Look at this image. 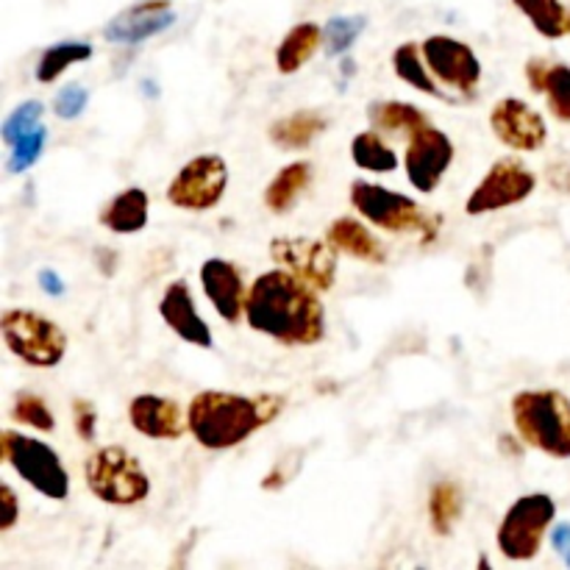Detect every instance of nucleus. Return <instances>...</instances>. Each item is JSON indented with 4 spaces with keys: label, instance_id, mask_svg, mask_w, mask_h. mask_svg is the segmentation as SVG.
Here are the masks:
<instances>
[{
    "label": "nucleus",
    "instance_id": "nucleus-1",
    "mask_svg": "<svg viewBox=\"0 0 570 570\" xmlns=\"http://www.w3.org/2000/svg\"><path fill=\"white\" fill-rule=\"evenodd\" d=\"M245 321L256 334H265L287 348L317 345L326 334L321 293L284 267L256 276L248 289Z\"/></svg>",
    "mask_w": 570,
    "mask_h": 570
},
{
    "label": "nucleus",
    "instance_id": "nucleus-2",
    "mask_svg": "<svg viewBox=\"0 0 570 570\" xmlns=\"http://www.w3.org/2000/svg\"><path fill=\"white\" fill-rule=\"evenodd\" d=\"M287 401L276 393L239 395L226 390H204L187 406L189 434L209 451L237 449L239 443L276 421Z\"/></svg>",
    "mask_w": 570,
    "mask_h": 570
},
{
    "label": "nucleus",
    "instance_id": "nucleus-3",
    "mask_svg": "<svg viewBox=\"0 0 570 570\" xmlns=\"http://www.w3.org/2000/svg\"><path fill=\"white\" fill-rule=\"evenodd\" d=\"M512 421L518 438L529 449L570 460V399L560 390H521L512 399Z\"/></svg>",
    "mask_w": 570,
    "mask_h": 570
},
{
    "label": "nucleus",
    "instance_id": "nucleus-4",
    "mask_svg": "<svg viewBox=\"0 0 570 570\" xmlns=\"http://www.w3.org/2000/svg\"><path fill=\"white\" fill-rule=\"evenodd\" d=\"M89 493L111 507H137L150 495V476L142 462L122 445H104L83 462Z\"/></svg>",
    "mask_w": 570,
    "mask_h": 570
},
{
    "label": "nucleus",
    "instance_id": "nucleus-5",
    "mask_svg": "<svg viewBox=\"0 0 570 570\" xmlns=\"http://www.w3.org/2000/svg\"><path fill=\"white\" fill-rule=\"evenodd\" d=\"M0 456L28 488L45 499L65 501L70 495V473L61 465V456L42 440L6 429L0 434Z\"/></svg>",
    "mask_w": 570,
    "mask_h": 570
},
{
    "label": "nucleus",
    "instance_id": "nucleus-6",
    "mask_svg": "<svg viewBox=\"0 0 570 570\" xmlns=\"http://www.w3.org/2000/svg\"><path fill=\"white\" fill-rule=\"evenodd\" d=\"M557 518V501L549 493L521 495L504 512L495 534L501 557L510 562H529L540 554L543 540Z\"/></svg>",
    "mask_w": 570,
    "mask_h": 570
},
{
    "label": "nucleus",
    "instance_id": "nucleus-7",
    "mask_svg": "<svg viewBox=\"0 0 570 570\" xmlns=\"http://www.w3.org/2000/svg\"><path fill=\"white\" fill-rule=\"evenodd\" d=\"M351 206H354L367 223H373L376 228H384V232H417L426 239L438 237V217L426 215V212L417 206V200H412L410 195L393 193V189L382 187V184H351Z\"/></svg>",
    "mask_w": 570,
    "mask_h": 570
},
{
    "label": "nucleus",
    "instance_id": "nucleus-8",
    "mask_svg": "<svg viewBox=\"0 0 570 570\" xmlns=\"http://www.w3.org/2000/svg\"><path fill=\"white\" fill-rule=\"evenodd\" d=\"M6 348L31 367H56L67 354V334L33 309H6L0 317Z\"/></svg>",
    "mask_w": 570,
    "mask_h": 570
},
{
    "label": "nucleus",
    "instance_id": "nucleus-9",
    "mask_svg": "<svg viewBox=\"0 0 570 570\" xmlns=\"http://www.w3.org/2000/svg\"><path fill=\"white\" fill-rule=\"evenodd\" d=\"M228 187V165L223 156L204 154L189 159L167 184V200L176 209L206 212L215 209Z\"/></svg>",
    "mask_w": 570,
    "mask_h": 570
},
{
    "label": "nucleus",
    "instance_id": "nucleus-10",
    "mask_svg": "<svg viewBox=\"0 0 570 570\" xmlns=\"http://www.w3.org/2000/svg\"><path fill=\"white\" fill-rule=\"evenodd\" d=\"M534 187H538V176L521 159L504 156L484 173L471 198L465 200V212L471 217H482L490 212L510 209V206L523 204L534 193Z\"/></svg>",
    "mask_w": 570,
    "mask_h": 570
},
{
    "label": "nucleus",
    "instance_id": "nucleus-11",
    "mask_svg": "<svg viewBox=\"0 0 570 570\" xmlns=\"http://www.w3.org/2000/svg\"><path fill=\"white\" fill-rule=\"evenodd\" d=\"M337 254L340 250L328 239L276 237L271 243L273 262L304 278L317 293H328L337 284Z\"/></svg>",
    "mask_w": 570,
    "mask_h": 570
},
{
    "label": "nucleus",
    "instance_id": "nucleus-12",
    "mask_svg": "<svg viewBox=\"0 0 570 570\" xmlns=\"http://www.w3.org/2000/svg\"><path fill=\"white\" fill-rule=\"evenodd\" d=\"M454 161V142L445 131L434 126L417 128L410 134V145L404 154V170L417 193H434Z\"/></svg>",
    "mask_w": 570,
    "mask_h": 570
},
{
    "label": "nucleus",
    "instance_id": "nucleus-13",
    "mask_svg": "<svg viewBox=\"0 0 570 570\" xmlns=\"http://www.w3.org/2000/svg\"><path fill=\"white\" fill-rule=\"evenodd\" d=\"M421 48L426 67L438 81H443L445 87L460 89L462 95L476 92L479 81H482V61H479L476 50L471 45L445 37V33H434Z\"/></svg>",
    "mask_w": 570,
    "mask_h": 570
},
{
    "label": "nucleus",
    "instance_id": "nucleus-14",
    "mask_svg": "<svg viewBox=\"0 0 570 570\" xmlns=\"http://www.w3.org/2000/svg\"><path fill=\"white\" fill-rule=\"evenodd\" d=\"M490 128L507 148L523 150V154L540 150L549 139L543 115L521 98H501L490 111Z\"/></svg>",
    "mask_w": 570,
    "mask_h": 570
},
{
    "label": "nucleus",
    "instance_id": "nucleus-15",
    "mask_svg": "<svg viewBox=\"0 0 570 570\" xmlns=\"http://www.w3.org/2000/svg\"><path fill=\"white\" fill-rule=\"evenodd\" d=\"M200 287L223 321L232 323V326L243 321L250 287H245L243 271L234 262L220 259V256L206 259L200 265Z\"/></svg>",
    "mask_w": 570,
    "mask_h": 570
},
{
    "label": "nucleus",
    "instance_id": "nucleus-16",
    "mask_svg": "<svg viewBox=\"0 0 570 570\" xmlns=\"http://www.w3.org/2000/svg\"><path fill=\"white\" fill-rule=\"evenodd\" d=\"M173 22H176L173 0H137L106 22L104 37L117 45H139L165 33Z\"/></svg>",
    "mask_w": 570,
    "mask_h": 570
},
{
    "label": "nucleus",
    "instance_id": "nucleus-17",
    "mask_svg": "<svg viewBox=\"0 0 570 570\" xmlns=\"http://www.w3.org/2000/svg\"><path fill=\"white\" fill-rule=\"evenodd\" d=\"M128 423L148 440H181L189 432V417L181 404L165 395L142 393L128 404Z\"/></svg>",
    "mask_w": 570,
    "mask_h": 570
},
{
    "label": "nucleus",
    "instance_id": "nucleus-18",
    "mask_svg": "<svg viewBox=\"0 0 570 570\" xmlns=\"http://www.w3.org/2000/svg\"><path fill=\"white\" fill-rule=\"evenodd\" d=\"M159 315L161 321L170 326V332L178 334L184 343L195 345V348H206V351L215 345L209 323H206L204 317L198 315V309H195L193 289H189V284L184 282V278L167 284V289L161 293V301H159Z\"/></svg>",
    "mask_w": 570,
    "mask_h": 570
},
{
    "label": "nucleus",
    "instance_id": "nucleus-19",
    "mask_svg": "<svg viewBox=\"0 0 570 570\" xmlns=\"http://www.w3.org/2000/svg\"><path fill=\"white\" fill-rule=\"evenodd\" d=\"M527 81L532 92H543L549 98V109L557 120L570 122V67L549 59L527 61Z\"/></svg>",
    "mask_w": 570,
    "mask_h": 570
},
{
    "label": "nucleus",
    "instance_id": "nucleus-20",
    "mask_svg": "<svg viewBox=\"0 0 570 570\" xmlns=\"http://www.w3.org/2000/svg\"><path fill=\"white\" fill-rule=\"evenodd\" d=\"M326 239L340 250L354 259L367 262V265H384L387 262V250L384 245L373 237L371 228L356 217H337L332 226L326 228Z\"/></svg>",
    "mask_w": 570,
    "mask_h": 570
},
{
    "label": "nucleus",
    "instance_id": "nucleus-21",
    "mask_svg": "<svg viewBox=\"0 0 570 570\" xmlns=\"http://www.w3.org/2000/svg\"><path fill=\"white\" fill-rule=\"evenodd\" d=\"M328 128V117L317 109H301L271 126L267 137L278 150H304Z\"/></svg>",
    "mask_w": 570,
    "mask_h": 570
},
{
    "label": "nucleus",
    "instance_id": "nucleus-22",
    "mask_svg": "<svg viewBox=\"0 0 570 570\" xmlns=\"http://www.w3.org/2000/svg\"><path fill=\"white\" fill-rule=\"evenodd\" d=\"M148 193L142 187L122 189L100 209V226L115 234H137L148 226Z\"/></svg>",
    "mask_w": 570,
    "mask_h": 570
},
{
    "label": "nucleus",
    "instance_id": "nucleus-23",
    "mask_svg": "<svg viewBox=\"0 0 570 570\" xmlns=\"http://www.w3.org/2000/svg\"><path fill=\"white\" fill-rule=\"evenodd\" d=\"M323 45V28L317 22H298L284 33L276 48V67L282 76H293L301 67L309 65L312 56Z\"/></svg>",
    "mask_w": 570,
    "mask_h": 570
},
{
    "label": "nucleus",
    "instance_id": "nucleus-24",
    "mask_svg": "<svg viewBox=\"0 0 570 570\" xmlns=\"http://www.w3.org/2000/svg\"><path fill=\"white\" fill-rule=\"evenodd\" d=\"M312 181V165L309 161H293V165H284L276 173L271 184L265 189V206L273 215H284V212L293 209L298 204V198L304 195V189Z\"/></svg>",
    "mask_w": 570,
    "mask_h": 570
},
{
    "label": "nucleus",
    "instance_id": "nucleus-25",
    "mask_svg": "<svg viewBox=\"0 0 570 570\" xmlns=\"http://www.w3.org/2000/svg\"><path fill=\"white\" fill-rule=\"evenodd\" d=\"M367 120L376 131L387 134H415L417 128L429 126V117L406 100H373L367 106Z\"/></svg>",
    "mask_w": 570,
    "mask_h": 570
},
{
    "label": "nucleus",
    "instance_id": "nucleus-26",
    "mask_svg": "<svg viewBox=\"0 0 570 570\" xmlns=\"http://www.w3.org/2000/svg\"><path fill=\"white\" fill-rule=\"evenodd\" d=\"M515 9L546 39H562L570 33V9L562 0H512Z\"/></svg>",
    "mask_w": 570,
    "mask_h": 570
},
{
    "label": "nucleus",
    "instance_id": "nucleus-27",
    "mask_svg": "<svg viewBox=\"0 0 570 570\" xmlns=\"http://www.w3.org/2000/svg\"><path fill=\"white\" fill-rule=\"evenodd\" d=\"M462 510H465V504H462V493L454 482L434 484L432 493H429V523H432V532L438 538L454 534Z\"/></svg>",
    "mask_w": 570,
    "mask_h": 570
},
{
    "label": "nucleus",
    "instance_id": "nucleus-28",
    "mask_svg": "<svg viewBox=\"0 0 570 570\" xmlns=\"http://www.w3.org/2000/svg\"><path fill=\"white\" fill-rule=\"evenodd\" d=\"M95 48L89 42H59L50 45L37 61V70H33V78L39 83H53L61 72H67L70 67L83 65V61L92 59Z\"/></svg>",
    "mask_w": 570,
    "mask_h": 570
},
{
    "label": "nucleus",
    "instance_id": "nucleus-29",
    "mask_svg": "<svg viewBox=\"0 0 570 570\" xmlns=\"http://www.w3.org/2000/svg\"><path fill=\"white\" fill-rule=\"evenodd\" d=\"M393 70L395 76L401 78V81L410 83L412 89H417V92L423 95H434V98H440V87L438 81H434L432 76H429V70L423 67V48L415 42H404L399 45V48L393 50Z\"/></svg>",
    "mask_w": 570,
    "mask_h": 570
},
{
    "label": "nucleus",
    "instance_id": "nucleus-30",
    "mask_svg": "<svg viewBox=\"0 0 570 570\" xmlns=\"http://www.w3.org/2000/svg\"><path fill=\"white\" fill-rule=\"evenodd\" d=\"M351 159L367 173H393L399 167L395 150L379 137V131H362L351 139Z\"/></svg>",
    "mask_w": 570,
    "mask_h": 570
},
{
    "label": "nucleus",
    "instance_id": "nucleus-31",
    "mask_svg": "<svg viewBox=\"0 0 570 570\" xmlns=\"http://www.w3.org/2000/svg\"><path fill=\"white\" fill-rule=\"evenodd\" d=\"M367 28L365 14H340L323 26V48L328 56H343L354 48L356 39Z\"/></svg>",
    "mask_w": 570,
    "mask_h": 570
},
{
    "label": "nucleus",
    "instance_id": "nucleus-32",
    "mask_svg": "<svg viewBox=\"0 0 570 570\" xmlns=\"http://www.w3.org/2000/svg\"><path fill=\"white\" fill-rule=\"evenodd\" d=\"M11 417H14L17 423H22V426H31L45 434L56 429V417L53 410L48 406V401L37 393H28V390L14 395V401H11Z\"/></svg>",
    "mask_w": 570,
    "mask_h": 570
},
{
    "label": "nucleus",
    "instance_id": "nucleus-33",
    "mask_svg": "<svg viewBox=\"0 0 570 570\" xmlns=\"http://www.w3.org/2000/svg\"><path fill=\"white\" fill-rule=\"evenodd\" d=\"M45 145H48V128L39 126L31 134L17 139L14 145H9V159H6V170L11 176H20L28 167H33L39 161V156L45 154Z\"/></svg>",
    "mask_w": 570,
    "mask_h": 570
},
{
    "label": "nucleus",
    "instance_id": "nucleus-34",
    "mask_svg": "<svg viewBox=\"0 0 570 570\" xmlns=\"http://www.w3.org/2000/svg\"><path fill=\"white\" fill-rule=\"evenodd\" d=\"M45 115V106L39 100H26V104L17 106L14 111H9V117L3 120V128H0V137H3L6 145H14L17 139L31 134L33 128H39V120Z\"/></svg>",
    "mask_w": 570,
    "mask_h": 570
},
{
    "label": "nucleus",
    "instance_id": "nucleus-35",
    "mask_svg": "<svg viewBox=\"0 0 570 570\" xmlns=\"http://www.w3.org/2000/svg\"><path fill=\"white\" fill-rule=\"evenodd\" d=\"M89 104V92L81 87V83H67L56 92L53 98V115L59 120H76V117L83 115Z\"/></svg>",
    "mask_w": 570,
    "mask_h": 570
},
{
    "label": "nucleus",
    "instance_id": "nucleus-36",
    "mask_svg": "<svg viewBox=\"0 0 570 570\" xmlns=\"http://www.w3.org/2000/svg\"><path fill=\"white\" fill-rule=\"evenodd\" d=\"M72 426H76V434L81 440H87V443L95 440V434H98V410H95L92 401H72Z\"/></svg>",
    "mask_w": 570,
    "mask_h": 570
},
{
    "label": "nucleus",
    "instance_id": "nucleus-37",
    "mask_svg": "<svg viewBox=\"0 0 570 570\" xmlns=\"http://www.w3.org/2000/svg\"><path fill=\"white\" fill-rule=\"evenodd\" d=\"M0 504H3V518H0V532H11L17 527V518H20V501H17L14 490L9 484L0 488Z\"/></svg>",
    "mask_w": 570,
    "mask_h": 570
},
{
    "label": "nucleus",
    "instance_id": "nucleus-38",
    "mask_svg": "<svg viewBox=\"0 0 570 570\" xmlns=\"http://www.w3.org/2000/svg\"><path fill=\"white\" fill-rule=\"evenodd\" d=\"M551 546H554L557 554L570 568V523H557L554 532H551Z\"/></svg>",
    "mask_w": 570,
    "mask_h": 570
},
{
    "label": "nucleus",
    "instance_id": "nucleus-39",
    "mask_svg": "<svg viewBox=\"0 0 570 570\" xmlns=\"http://www.w3.org/2000/svg\"><path fill=\"white\" fill-rule=\"evenodd\" d=\"M39 284H42V289L48 295H61V293H65V284H61V278L56 276V271H42V273H39Z\"/></svg>",
    "mask_w": 570,
    "mask_h": 570
}]
</instances>
